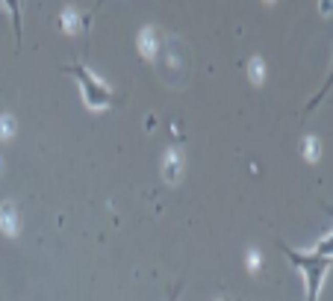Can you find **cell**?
Instances as JSON below:
<instances>
[{
	"instance_id": "3957f363",
	"label": "cell",
	"mask_w": 333,
	"mask_h": 301,
	"mask_svg": "<svg viewBox=\"0 0 333 301\" xmlns=\"http://www.w3.org/2000/svg\"><path fill=\"white\" fill-rule=\"evenodd\" d=\"M183 169H186V154H183V148L174 145V148H168V154L162 157V177L168 183H177L183 177Z\"/></svg>"
},
{
	"instance_id": "7a4b0ae2",
	"label": "cell",
	"mask_w": 333,
	"mask_h": 301,
	"mask_svg": "<svg viewBox=\"0 0 333 301\" xmlns=\"http://www.w3.org/2000/svg\"><path fill=\"white\" fill-rule=\"evenodd\" d=\"M71 74H77V80L83 86V97L89 107H109L112 104V92L107 83H100L95 74H89L83 65H71Z\"/></svg>"
},
{
	"instance_id": "9c48e42d",
	"label": "cell",
	"mask_w": 333,
	"mask_h": 301,
	"mask_svg": "<svg viewBox=\"0 0 333 301\" xmlns=\"http://www.w3.org/2000/svg\"><path fill=\"white\" fill-rule=\"evenodd\" d=\"M15 130H18V124L12 115H0V139H12Z\"/></svg>"
},
{
	"instance_id": "52a82bcc",
	"label": "cell",
	"mask_w": 333,
	"mask_h": 301,
	"mask_svg": "<svg viewBox=\"0 0 333 301\" xmlns=\"http://www.w3.org/2000/svg\"><path fill=\"white\" fill-rule=\"evenodd\" d=\"M62 30H65V33H77V30H80V12H77V9H62Z\"/></svg>"
},
{
	"instance_id": "5b68a950",
	"label": "cell",
	"mask_w": 333,
	"mask_h": 301,
	"mask_svg": "<svg viewBox=\"0 0 333 301\" xmlns=\"http://www.w3.org/2000/svg\"><path fill=\"white\" fill-rule=\"evenodd\" d=\"M139 50H142V56H148V59L159 50V42H156V30H154V27H144L142 33H139Z\"/></svg>"
},
{
	"instance_id": "8992f818",
	"label": "cell",
	"mask_w": 333,
	"mask_h": 301,
	"mask_svg": "<svg viewBox=\"0 0 333 301\" xmlns=\"http://www.w3.org/2000/svg\"><path fill=\"white\" fill-rule=\"evenodd\" d=\"M248 77H251V83H257V86L265 80V62H262V56H251L248 59Z\"/></svg>"
},
{
	"instance_id": "ba28073f",
	"label": "cell",
	"mask_w": 333,
	"mask_h": 301,
	"mask_svg": "<svg viewBox=\"0 0 333 301\" xmlns=\"http://www.w3.org/2000/svg\"><path fill=\"white\" fill-rule=\"evenodd\" d=\"M301 154L309 159V163H316L319 159V154H321V145H319V139L316 136H307L304 142H301Z\"/></svg>"
},
{
	"instance_id": "8fae6325",
	"label": "cell",
	"mask_w": 333,
	"mask_h": 301,
	"mask_svg": "<svg viewBox=\"0 0 333 301\" xmlns=\"http://www.w3.org/2000/svg\"><path fill=\"white\" fill-rule=\"evenodd\" d=\"M0 171H3V159H0Z\"/></svg>"
},
{
	"instance_id": "30bf717a",
	"label": "cell",
	"mask_w": 333,
	"mask_h": 301,
	"mask_svg": "<svg viewBox=\"0 0 333 301\" xmlns=\"http://www.w3.org/2000/svg\"><path fill=\"white\" fill-rule=\"evenodd\" d=\"M260 260H262V257L257 251H248V269H251V272H257V269H260Z\"/></svg>"
},
{
	"instance_id": "6da1fadb",
	"label": "cell",
	"mask_w": 333,
	"mask_h": 301,
	"mask_svg": "<svg viewBox=\"0 0 333 301\" xmlns=\"http://www.w3.org/2000/svg\"><path fill=\"white\" fill-rule=\"evenodd\" d=\"M327 248H330V242H321L319 248L313 254H298L292 251V248H286V254H289V260L295 266H301L304 272L309 275V301H316L319 298V289H321V277H324V272H327Z\"/></svg>"
},
{
	"instance_id": "277c9868",
	"label": "cell",
	"mask_w": 333,
	"mask_h": 301,
	"mask_svg": "<svg viewBox=\"0 0 333 301\" xmlns=\"http://www.w3.org/2000/svg\"><path fill=\"white\" fill-rule=\"evenodd\" d=\"M0 228L6 230L9 236H15L18 228H21V222H18V210H15L12 201H6V204L0 207Z\"/></svg>"
}]
</instances>
